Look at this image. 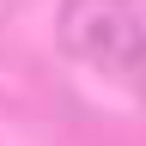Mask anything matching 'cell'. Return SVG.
<instances>
[{
  "instance_id": "obj_1",
  "label": "cell",
  "mask_w": 146,
  "mask_h": 146,
  "mask_svg": "<svg viewBox=\"0 0 146 146\" xmlns=\"http://www.w3.org/2000/svg\"><path fill=\"white\" fill-rule=\"evenodd\" d=\"M61 43L110 79H146V0H67Z\"/></svg>"
}]
</instances>
